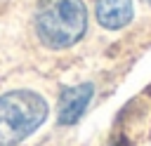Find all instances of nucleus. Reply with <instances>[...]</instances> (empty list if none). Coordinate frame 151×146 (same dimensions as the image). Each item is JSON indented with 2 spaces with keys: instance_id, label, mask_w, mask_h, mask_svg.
<instances>
[{
  "instance_id": "obj_1",
  "label": "nucleus",
  "mask_w": 151,
  "mask_h": 146,
  "mask_svg": "<svg viewBox=\"0 0 151 146\" xmlns=\"http://www.w3.org/2000/svg\"><path fill=\"white\" fill-rule=\"evenodd\" d=\"M87 28L83 0H42L35 14V31L45 47L64 49L76 45Z\"/></svg>"
},
{
  "instance_id": "obj_2",
  "label": "nucleus",
  "mask_w": 151,
  "mask_h": 146,
  "mask_svg": "<svg viewBox=\"0 0 151 146\" xmlns=\"http://www.w3.org/2000/svg\"><path fill=\"white\" fill-rule=\"evenodd\" d=\"M47 118V101L31 89H14L0 97V146H17Z\"/></svg>"
},
{
  "instance_id": "obj_3",
  "label": "nucleus",
  "mask_w": 151,
  "mask_h": 146,
  "mask_svg": "<svg viewBox=\"0 0 151 146\" xmlns=\"http://www.w3.org/2000/svg\"><path fill=\"white\" fill-rule=\"evenodd\" d=\"M94 94L92 82H83L76 87H66L59 97V125H73L85 113L90 99Z\"/></svg>"
},
{
  "instance_id": "obj_4",
  "label": "nucleus",
  "mask_w": 151,
  "mask_h": 146,
  "mask_svg": "<svg viewBox=\"0 0 151 146\" xmlns=\"http://www.w3.org/2000/svg\"><path fill=\"white\" fill-rule=\"evenodd\" d=\"M94 12H97V21L104 28L118 31L132 21L134 7H132V0H97Z\"/></svg>"
},
{
  "instance_id": "obj_5",
  "label": "nucleus",
  "mask_w": 151,
  "mask_h": 146,
  "mask_svg": "<svg viewBox=\"0 0 151 146\" xmlns=\"http://www.w3.org/2000/svg\"><path fill=\"white\" fill-rule=\"evenodd\" d=\"M146 2H149V5H151V0H146Z\"/></svg>"
}]
</instances>
